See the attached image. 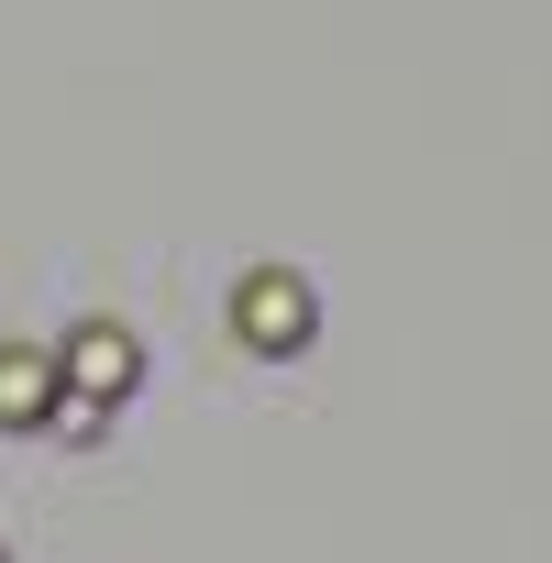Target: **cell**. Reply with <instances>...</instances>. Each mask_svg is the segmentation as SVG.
<instances>
[{
	"label": "cell",
	"mask_w": 552,
	"mask_h": 563,
	"mask_svg": "<svg viewBox=\"0 0 552 563\" xmlns=\"http://www.w3.org/2000/svg\"><path fill=\"white\" fill-rule=\"evenodd\" d=\"M56 354H23V343H0V431H45L56 420Z\"/></svg>",
	"instance_id": "obj_3"
},
{
	"label": "cell",
	"mask_w": 552,
	"mask_h": 563,
	"mask_svg": "<svg viewBox=\"0 0 552 563\" xmlns=\"http://www.w3.org/2000/svg\"><path fill=\"white\" fill-rule=\"evenodd\" d=\"M232 332H243L254 354H299V343L321 332V299L299 288L288 265H265V276H243V299H232Z\"/></svg>",
	"instance_id": "obj_1"
},
{
	"label": "cell",
	"mask_w": 552,
	"mask_h": 563,
	"mask_svg": "<svg viewBox=\"0 0 552 563\" xmlns=\"http://www.w3.org/2000/svg\"><path fill=\"white\" fill-rule=\"evenodd\" d=\"M133 376H144V354H133V332H111V321H89V332H67V354H56V387H78L89 409H111V398H133Z\"/></svg>",
	"instance_id": "obj_2"
}]
</instances>
